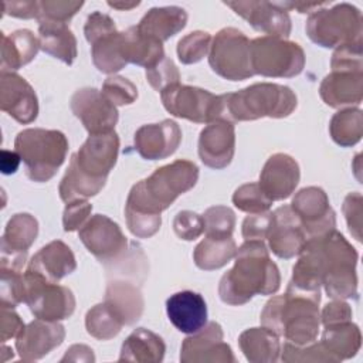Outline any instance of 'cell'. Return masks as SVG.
<instances>
[{
  "mask_svg": "<svg viewBox=\"0 0 363 363\" xmlns=\"http://www.w3.org/2000/svg\"><path fill=\"white\" fill-rule=\"evenodd\" d=\"M199 179L196 163L179 159L156 169L147 179L133 184L128 194L125 216L129 231L139 238L156 234L162 224L160 213L180 194L194 187Z\"/></svg>",
  "mask_w": 363,
  "mask_h": 363,
  "instance_id": "obj_1",
  "label": "cell"
},
{
  "mask_svg": "<svg viewBox=\"0 0 363 363\" xmlns=\"http://www.w3.org/2000/svg\"><path fill=\"white\" fill-rule=\"evenodd\" d=\"M119 153V138L115 130L89 135L77 153L60 183V197L65 203L86 200L98 194Z\"/></svg>",
  "mask_w": 363,
  "mask_h": 363,
  "instance_id": "obj_2",
  "label": "cell"
},
{
  "mask_svg": "<svg viewBox=\"0 0 363 363\" xmlns=\"http://www.w3.org/2000/svg\"><path fill=\"white\" fill-rule=\"evenodd\" d=\"M234 258V267L221 277L218 285L224 303L244 305L255 295H272L279 289V269L271 261L264 241H245Z\"/></svg>",
  "mask_w": 363,
  "mask_h": 363,
  "instance_id": "obj_3",
  "label": "cell"
},
{
  "mask_svg": "<svg viewBox=\"0 0 363 363\" xmlns=\"http://www.w3.org/2000/svg\"><path fill=\"white\" fill-rule=\"evenodd\" d=\"M319 302L306 295L286 291L271 298L262 312L261 325L286 342L302 346L316 340L320 325Z\"/></svg>",
  "mask_w": 363,
  "mask_h": 363,
  "instance_id": "obj_4",
  "label": "cell"
},
{
  "mask_svg": "<svg viewBox=\"0 0 363 363\" xmlns=\"http://www.w3.org/2000/svg\"><path fill=\"white\" fill-rule=\"evenodd\" d=\"M316 252L322 285L328 296L333 299L356 298L357 252L346 238L332 230L320 237L308 238Z\"/></svg>",
  "mask_w": 363,
  "mask_h": 363,
  "instance_id": "obj_5",
  "label": "cell"
},
{
  "mask_svg": "<svg viewBox=\"0 0 363 363\" xmlns=\"http://www.w3.org/2000/svg\"><path fill=\"white\" fill-rule=\"evenodd\" d=\"M223 116L230 122L285 118L296 108V95L285 85L258 82L237 92L223 94Z\"/></svg>",
  "mask_w": 363,
  "mask_h": 363,
  "instance_id": "obj_6",
  "label": "cell"
},
{
  "mask_svg": "<svg viewBox=\"0 0 363 363\" xmlns=\"http://www.w3.org/2000/svg\"><path fill=\"white\" fill-rule=\"evenodd\" d=\"M14 149L26 166L30 180L48 182L64 163L68 139L60 130L28 128L17 133Z\"/></svg>",
  "mask_w": 363,
  "mask_h": 363,
  "instance_id": "obj_7",
  "label": "cell"
},
{
  "mask_svg": "<svg viewBox=\"0 0 363 363\" xmlns=\"http://www.w3.org/2000/svg\"><path fill=\"white\" fill-rule=\"evenodd\" d=\"M306 34L315 44L325 48L362 41V13L347 3L318 9L308 17Z\"/></svg>",
  "mask_w": 363,
  "mask_h": 363,
  "instance_id": "obj_8",
  "label": "cell"
},
{
  "mask_svg": "<svg viewBox=\"0 0 363 363\" xmlns=\"http://www.w3.org/2000/svg\"><path fill=\"white\" fill-rule=\"evenodd\" d=\"M250 58L254 75L291 78L305 67V52L299 44L279 37H258L250 43Z\"/></svg>",
  "mask_w": 363,
  "mask_h": 363,
  "instance_id": "obj_9",
  "label": "cell"
},
{
  "mask_svg": "<svg viewBox=\"0 0 363 363\" xmlns=\"http://www.w3.org/2000/svg\"><path fill=\"white\" fill-rule=\"evenodd\" d=\"M250 43L247 35L237 28L220 30L211 40L208 50L211 69L228 81H244L252 77Z\"/></svg>",
  "mask_w": 363,
  "mask_h": 363,
  "instance_id": "obj_10",
  "label": "cell"
},
{
  "mask_svg": "<svg viewBox=\"0 0 363 363\" xmlns=\"http://www.w3.org/2000/svg\"><path fill=\"white\" fill-rule=\"evenodd\" d=\"M23 278L24 303L35 318L58 322L74 313L75 298L69 288L51 282L30 269H26Z\"/></svg>",
  "mask_w": 363,
  "mask_h": 363,
  "instance_id": "obj_11",
  "label": "cell"
},
{
  "mask_svg": "<svg viewBox=\"0 0 363 363\" xmlns=\"http://www.w3.org/2000/svg\"><path fill=\"white\" fill-rule=\"evenodd\" d=\"M163 106L177 118L196 123H210L223 116V95L190 85H172L160 92Z\"/></svg>",
  "mask_w": 363,
  "mask_h": 363,
  "instance_id": "obj_12",
  "label": "cell"
},
{
  "mask_svg": "<svg viewBox=\"0 0 363 363\" xmlns=\"http://www.w3.org/2000/svg\"><path fill=\"white\" fill-rule=\"evenodd\" d=\"M79 240L101 262H112L123 257L128 240L121 227L104 214H95L78 230Z\"/></svg>",
  "mask_w": 363,
  "mask_h": 363,
  "instance_id": "obj_13",
  "label": "cell"
},
{
  "mask_svg": "<svg viewBox=\"0 0 363 363\" xmlns=\"http://www.w3.org/2000/svg\"><path fill=\"white\" fill-rule=\"evenodd\" d=\"M289 207L298 216L308 238L320 237L336 227L335 211L320 187L311 186L299 190Z\"/></svg>",
  "mask_w": 363,
  "mask_h": 363,
  "instance_id": "obj_14",
  "label": "cell"
},
{
  "mask_svg": "<svg viewBox=\"0 0 363 363\" xmlns=\"http://www.w3.org/2000/svg\"><path fill=\"white\" fill-rule=\"evenodd\" d=\"M71 111L89 135L111 132L118 122L116 106L95 88L75 91L71 96Z\"/></svg>",
  "mask_w": 363,
  "mask_h": 363,
  "instance_id": "obj_15",
  "label": "cell"
},
{
  "mask_svg": "<svg viewBox=\"0 0 363 363\" xmlns=\"http://www.w3.org/2000/svg\"><path fill=\"white\" fill-rule=\"evenodd\" d=\"M223 329L217 322L206 323L200 330L186 337L182 345L183 363H234L231 347L223 340Z\"/></svg>",
  "mask_w": 363,
  "mask_h": 363,
  "instance_id": "obj_16",
  "label": "cell"
},
{
  "mask_svg": "<svg viewBox=\"0 0 363 363\" xmlns=\"http://www.w3.org/2000/svg\"><path fill=\"white\" fill-rule=\"evenodd\" d=\"M0 108L18 123H31L38 115L34 88L16 72L0 74Z\"/></svg>",
  "mask_w": 363,
  "mask_h": 363,
  "instance_id": "obj_17",
  "label": "cell"
},
{
  "mask_svg": "<svg viewBox=\"0 0 363 363\" xmlns=\"http://www.w3.org/2000/svg\"><path fill=\"white\" fill-rule=\"evenodd\" d=\"M267 240L271 251L277 257L289 259L301 252L308 237L292 208L282 206L271 216Z\"/></svg>",
  "mask_w": 363,
  "mask_h": 363,
  "instance_id": "obj_18",
  "label": "cell"
},
{
  "mask_svg": "<svg viewBox=\"0 0 363 363\" xmlns=\"http://www.w3.org/2000/svg\"><path fill=\"white\" fill-rule=\"evenodd\" d=\"M235 150L234 123L225 119H216L200 132L199 156L211 169L227 167Z\"/></svg>",
  "mask_w": 363,
  "mask_h": 363,
  "instance_id": "obj_19",
  "label": "cell"
},
{
  "mask_svg": "<svg viewBox=\"0 0 363 363\" xmlns=\"http://www.w3.org/2000/svg\"><path fill=\"white\" fill-rule=\"evenodd\" d=\"M251 27L269 37L285 38L291 33V18L278 3L269 1H225Z\"/></svg>",
  "mask_w": 363,
  "mask_h": 363,
  "instance_id": "obj_20",
  "label": "cell"
},
{
  "mask_svg": "<svg viewBox=\"0 0 363 363\" xmlns=\"http://www.w3.org/2000/svg\"><path fill=\"white\" fill-rule=\"evenodd\" d=\"M65 337V329L61 323L44 319L30 322L16 337V349L26 362L40 360L51 350L58 347Z\"/></svg>",
  "mask_w": 363,
  "mask_h": 363,
  "instance_id": "obj_21",
  "label": "cell"
},
{
  "mask_svg": "<svg viewBox=\"0 0 363 363\" xmlns=\"http://www.w3.org/2000/svg\"><path fill=\"white\" fill-rule=\"evenodd\" d=\"M182 142V130L174 121L140 126L135 133V149L147 160L164 159L173 155Z\"/></svg>",
  "mask_w": 363,
  "mask_h": 363,
  "instance_id": "obj_22",
  "label": "cell"
},
{
  "mask_svg": "<svg viewBox=\"0 0 363 363\" xmlns=\"http://www.w3.org/2000/svg\"><path fill=\"white\" fill-rule=\"evenodd\" d=\"M301 172L296 160L285 153L272 155L259 174V187L272 201L288 199L299 183Z\"/></svg>",
  "mask_w": 363,
  "mask_h": 363,
  "instance_id": "obj_23",
  "label": "cell"
},
{
  "mask_svg": "<svg viewBox=\"0 0 363 363\" xmlns=\"http://www.w3.org/2000/svg\"><path fill=\"white\" fill-rule=\"evenodd\" d=\"M166 312L173 326L187 335L196 333L207 323V305L199 292L180 291L166 301Z\"/></svg>",
  "mask_w": 363,
  "mask_h": 363,
  "instance_id": "obj_24",
  "label": "cell"
},
{
  "mask_svg": "<svg viewBox=\"0 0 363 363\" xmlns=\"http://www.w3.org/2000/svg\"><path fill=\"white\" fill-rule=\"evenodd\" d=\"M319 95L332 108L360 104L363 96V72L332 71L323 78L319 86Z\"/></svg>",
  "mask_w": 363,
  "mask_h": 363,
  "instance_id": "obj_25",
  "label": "cell"
},
{
  "mask_svg": "<svg viewBox=\"0 0 363 363\" xmlns=\"http://www.w3.org/2000/svg\"><path fill=\"white\" fill-rule=\"evenodd\" d=\"M77 261L71 248L60 240L44 245L28 262L27 269L37 272L51 282H58L74 272Z\"/></svg>",
  "mask_w": 363,
  "mask_h": 363,
  "instance_id": "obj_26",
  "label": "cell"
},
{
  "mask_svg": "<svg viewBox=\"0 0 363 363\" xmlns=\"http://www.w3.org/2000/svg\"><path fill=\"white\" fill-rule=\"evenodd\" d=\"M40 48L71 65L77 58V38L67 23L38 20Z\"/></svg>",
  "mask_w": 363,
  "mask_h": 363,
  "instance_id": "obj_27",
  "label": "cell"
},
{
  "mask_svg": "<svg viewBox=\"0 0 363 363\" xmlns=\"http://www.w3.org/2000/svg\"><path fill=\"white\" fill-rule=\"evenodd\" d=\"M187 23V13L177 6L153 7L139 21L136 28L149 37L159 40L160 43L169 40Z\"/></svg>",
  "mask_w": 363,
  "mask_h": 363,
  "instance_id": "obj_28",
  "label": "cell"
},
{
  "mask_svg": "<svg viewBox=\"0 0 363 363\" xmlns=\"http://www.w3.org/2000/svg\"><path fill=\"white\" fill-rule=\"evenodd\" d=\"M40 40L30 30L1 33V71L11 72L35 58Z\"/></svg>",
  "mask_w": 363,
  "mask_h": 363,
  "instance_id": "obj_29",
  "label": "cell"
},
{
  "mask_svg": "<svg viewBox=\"0 0 363 363\" xmlns=\"http://www.w3.org/2000/svg\"><path fill=\"white\" fill-rule=\"evenodd\" d=\"M166 345L163 339L145 329H135L122 343L119 362H139V363H157L164 357Z\"/></svg>",
  "mask_w": 363,
  "mask_h": 363,
  "instance_id": "obj_30",
  "label": "cell"
},
{
  "mask_svg": "<svg viewBox=\"0 0 363 363\" xmlns=\"http://www.w3.org/2000/svg\"><path fill=\"white\" fill-rule=\"evenodd\" d=\"M320 343L336 362L350 359L360 349V329L357 325L352 323V320L328 325L322 333Z\"/></svg>",
  "mask_w": 363,
  "mask_h": 363,
  "instance_id": "obj_31",
  "label": "cell"
},
{
  "mask_svg": "<svg viewBox=\"0 0 363 363\" xmlns=\"http://www.w3.org/2000/svg\"><path fill=\"white\" fill-rule=\"evenodd\" d=\"M123 34V57L126 62H132L140 67L152 68L162 58H164L163 43L159 40L142 34L136 26L122 31Z\"/></svg>",
  "mask_w": 363,
  "mask_h": 363,
  "instance_id": "obj_32",
  "label": "cell"
},
{
  "mask_svg": "<svg viewBox=\"0 0 363 363\" xmlns=\"http://www.w3.org/2000/svg\"><path fill=\"white\" fill-rule=\"evenodd\" d=\"M238 345L251 363H274L281 352L278 335L264 326L244 330L238 337Z\"/></svg>",
  "mask_w": 363,
  "mask_h": 363,
  "instance_id": "obj_33",
  "label": "cell"
},
{
  "mask_svg": "<svg viewBox=\"0 0 363 363\" xmlns=\"http://www.w3.org/2000/svg\"><path fill=\"white\" fill-rule=\"evenodd\" d=\"M105 302L119 315L125 325H133L139 320L145 305L139 288L125 281H112L108 284Z\"/></svg>",
  "mask_w": 363,
  "mask_h": 363,
  "instance_id": "obj_34",
  "label": "cell"
},
{
  "mask_svg": "<svg viewBox=\"0 0 363 363\" xmlns=\"http://www.w3.org/2000/svg\"><path fill=\"white\" fill-rule=\"evenodd\" d=\"M38 234V223L28 213L14 214L1 237V254H27Z\"/></svg>",
  "mask_w": 363,
  "mask_h": 363,
  "instance_id": "obj_35",
  "label": "cell"
},
{
  "mask_svg": "<svg viewBox=\"0 0 363 363\" xmlns=\"http://www.w3.org/2000/svg\"><path fill=\"white\" fill-rule=\"evenodd\" d=\"M237 254V244L233 237H208L197 244L193 252L194 264L204 271L224 267Z\"/></svg>",
  "mask_w": 363,
  "mask_h": 363,
  "instance_id": "obj_36",
  "label": "cell"
},
{
  "mask_svg": "<svg viewBox=\"0 0 363 363\" xmlns=\"http://www.w3.org/2000/svg\"><path fill=\"white\" fill-rule=\"evenodd\" d=\"M94 65L104 74H113L122 69L128 62L123 57V34L109 33L91 44Z\"/></svg>",
  "mask_w": 363,
  "mask_h": 363,
  "instance_id": "obj_37",
  "label": "cell"
},
{
  "mask_svg": "<svg viewBox=\"0 0 363 363\" xmlns=\"http://www.w3.org/2000/svg\"><path fill=\"white\" fill-rule=\"evenodd\" d=\"M329 132L332 139L343 147L356 145L363 135L362 111L357 108H347L336 112L330 119Z\"/></svg>",
  "mask_w": 363,
  "mask_h": 363,
  "instance_id": "obj_38",
  "label": "cell"
},
{
  "mask_svg": "<svg viewBox=\"0 0 363 363\" xmlns=\"http://www.w3.org/2000/svg\"><path fill=\"white\" fill-rule=\"evenodd\" d=\"M123 325L125 323L119 315L105 301L92 306L85 316L86 332L98 340H109L115 337Z\"/></svg>",
  "mask_w": 363,
  "mask_h": 363,
  "instance_id": "obj_39",
  "label": "cell"
},
{
  "mask_svg": "<svg viewBox=\"0 0 363 363\" xmlns=\"http://www.w3.org/2000/svg\"><path fill=\"white\" fill-rule=\"evenodd\" d=\"M233 203L241 211L257 214L268 211L272 200L267 197L258 183H245L234 191Z\"/></svg>",
  "mask_w": 363,
  "mask_h": 363,
  "instance_id": "obj_40",
  "label": "cell"
},
{
  "mask_svg": "<svg viewBox=\"0 0 363 363\" xmlns=\"http://www.w3.org/2000/svg\"><path fill=\"white\" fill-rule=\"evenodd\" d=\"M204 231L208 237H231L235 227V214L230 207L213 206L201 216Z\"/></svg>",
  "mask_w": 363,
  "mask_h": 363,
  "instance_id": "obj_41",
  "label": "cell"
},
{
  "mask_svg": "<svg viewBox=\"0 0 363 363\" xmlns=\"http://www.w3.org/2000/svg\"><path fill=\"white\" fill-rule=\"evenodd\" d=\"M211 37L206 31H193L177 43V57L183 64H194L201 61L210 50Z\"/></svg>",
  "mask_w": 363,
  "mask_h": 363,
  "instance_id": "obj_42",
  "label": "cell"
},
{
  "mask_svg": "<svg viewBox=\"0 0 363 363\" xmlns=\"http://www.w3.org/2000/svg\"><path fill=\"white\" fill-rule=\"evenodd\" d=\"M101 92L115 106L133 104L135 99L138 98L136 85L132 81H129L128 78L119 77V75L108 77L102 85Z\"/></svg>",
  "mask_w": 363,
  "mask_h": 363,
  "instance_id": "obj_43",
  "label": "cell"
},
{
  "mask_svg": "<svg viewBox=\"0 0 363 363\" xmlns=\"http://www.w3.org/2000/svg\"><path fill=\"white\" fill-rule=\"evenodd\" d=\"M284 362H336L322 346V343H308V345H294L286 342L282 349Z\"/></svg>",
  "mask_w": 363,
  "mask_h": 363,
  "instance_id": "obj_44",
  "label": "cell"
},
{
  "mask_svg": "<svg viewBox=\"0 0 363 363\" xmlns=\"http://www.w3.org/2000/svg\"><path fill=\"white\" fill-rule=\"evenodd\" d=\"M146 79L153 89L162 92L163 89L180 84V74L174 62L164 57L156 65L146 69Z\"/></svg>",
  "mask_w": 363,
  "mask_h": 363,
  "instance_id": "obj_45",
  "label": "cell"
},
{
  "mask_svg": "<svg viewBox=\"0 0 363 363\" xmlns=\"http://www.w3.org/2000/svg\"><path fill=\"white\" fill-rule=\"evenodd\" d=\"M1 272V305L17 306L24 302V278L20 271L14 269H0Z\"/></svg>",
  "mask_w": 363,
  "mask_h": 363,
  "instance_id": "obj_46",
  "label": "cell"
},
{
  "mask_svg": "<svg viewBox=\"0 0 363 363\" xmlns=\"http://www.w3.org/2000/svg\"><path fill=\"white\" fill-rule=\"evenodd\" d=\"M332 71H362V41L336 48L330 61Z\"/></svg>",
  "mask_w": 363,
  "mask_h": 363,
  "instance_id": "obj_47",
  "label": "cell"
},
{
  "mask_svg": "<svg viewBox=\"0 0 363 363\" xmlns=\"http://www.w3.org/2000/svg\"><path fill=\"white\" fill-rule=\"evenodd\" d=\"M84 6V1H40L38 20L68 23Z\"/></svg>",
  "mask_w": 363,
  "mask_h": 363,
  "instance_id": "obj_48",
  "label": "cell"
},
{
  "mask_svg": "<svg viewBox=\"0 0 363 363\" xmlns=\"http://www.w3.org/2000/svg\"><path fill=\"white\" fill-rule=\"evenodd\" d=\"M173 230L176 235L182 240H196L204 231L203 217L190 210L179 211L173 220Z\"/></svg>",
  "mask_w": 363,
  "mask_h": 363,
  "instance_id": "obj_49",
  "label": "cell"
},
{
  "mask_svg": "<svg viewBox=\"0 0 363 363\" xmlns=\"http://www.w3.org/2000/svg\"><path fill=\"white\" fill-rule=\"evenodd\" d=\"M343 213L347 221V227L350 234L357 240L362 241V194L354 191L349 193L343 203Z\"/></svg>",
  "mask_w": 363,
  "mask_h": 363,
  "instance_id": "obj_50",
  "label": "cell"
},
{
  "mask_svg": "<svg viewBox=\"0 0 363 363\" xmlns=\"http://www.w3.org/2000/svg\"><path fill=\"white\" fill-rule=\"evenodd\" d=\"M91 211H92V204H89L86 200H75V201L67 203L64 216H62L64 231L79 230L86 223Z\"/></svg>",
  "mask_w": 363,
  "mask_h": 363,
  "instance_id": "obj_51",
  "label": "cell"
},
{
  "mask_svg": "<svg viewBox=\"0 0 363 363\" xmlns=\"http://www.w3.org/2000/svg\"><path fill=\"white\" fill-rule=\"evenodd\" d=\"M113 31H116L113 20L101 11H95V13L89 14L86 18L85 27H84L85 38L91 44L95 43L96 40H99L101 37H104L109 33H113Z\"/></svg>",
  "mask_w": 363,
  "mask_h": 363,
  "instance_id": "obj_52",
  "label": "cell"
},
{
  "mask_svg": "<svg viewBox=\"0 0 363 363\" xmlns=\"http://www.w3.org/2000/svg\"><path fill=\"white\" fill-rule=\"evenodd\" d=\"M272 213L264 211L247 216L242 221V237L245 241L267 238Z\"/></svg>",
  "mask_w": 363,
  "mask_h": 363,
  "instance_id": "obj_53",
  "label": "cell"
},
{
  "mask_svg": "<svg viewBox=\"0 0 363 363\" xmlns=\"http://www.w3.org/2000/svg\"><path fill=\"white\" fill-rule=\"evenodd\" d=\"M350 319H352L350 305L342 299H335L330 303L325 305V308L320 313V322L325 326L340 323V322H347Z\"/></svg>",
  "mask_w": 363,
  "mask_h": 363,
  "instance_id": "obj_54",
  "label": "cell"
},
{
  "mask_svg": "<svg viewBox=\"0 0 363 363\" xmlns=\"http://www.w3.org/2000/svg\"><path fill=\"white\" fill-rule=\"evenodd\" d=\"M23 329H24V323L21 318L14 312V309L11 306L1 305V323H0L1 342L4 343L11 337H17Z\"/></svg>",
  "mask_w": 363,
  "mask_h": 363,
  "instance_id": "obj_55",
  "label": "cell"
},
{
  "mask_svg": "<svg viewBox=\"0 0 363 363\" xmlns=\"http://www.w3.org/2000/svg\"><path fill=\"white\" fill-rule=\"evenodd\" d=\"M3 14L18 18H38L40 1H4Z\"/></svg>",
  "mask_w": 363,
  "mask_h": 363,
  "instance_id": "obj_56",
  "label": "cell"
},
{
  "mask_svg": "<svg viewBox=\"0 0 363 363\" xmlns=\"http://www.w3.org/2000/svg\"><path fill=\"white\" fill-rule=\"evenodd\" d=\"M67 360H74V362H94L95 356L92 353V349H89L85 345H74L71 346L65 356L61 359V362H67Z\"/></svg>",
  "mask_w": 363,
  "mask_h": 363,
  "instance_id": "obj_57",
  "label": "cell"
},
{
  "mask_svg": "<svg viewBox=\"0 0 363 363\" xmlns=\"http://www.w3.org/2000/svg\"><path fill=\"white\" fill-rule=\"evenodd\" d=\"M20 155L17 152H11V150H1L0 155V167H1V173L4 174H11L16 173L18 164H20Z\"/></svg>",
  "mask_w": 363,
  "mask_h": 363,
  "instance_id": "obj_58",
  "label": "cell"
},
{
  "mask_svg": "<svg viewBox=\"0 0 363 363\" xmlns=\"http://www.w3.org/2000/svg\"><path fill=\"white\" fill-rule=\"evenodd\" d=\"M108 4L111 6V7H113V9H118V10H130V9H133V7H136V6H139L140 3L139 1H132V3H121V1H108Z\"/></svg>",
  "mask_w": 363,
  "mask_h": 363,
  "instance_id": "obj_59",
  "label": "cell"
}]
</instances>
